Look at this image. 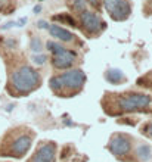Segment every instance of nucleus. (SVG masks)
<instances>
[{
	"mask_svg": "<svg viewBox=\"0 0 152 162\" xmlns=\"http://www.w3.org/2000/svg\"><path fill=\"white\" fill-rule=\"evenodd\" d=\"M151 97L148 94H140V93H133L127 96H121L118 99V109L121 112H133L143 109L151 105Z\"/></svg>",
	"mask_w": 152,
	"mask_h": 162,
	"instance_id": "obj_3",
	"label": "nucleus"
},
{
	"mask_svg": "<svg viewBox=\"0 0 152 162\" xmlns=\"http://www.w3.org/2000/svg\"><path fill=\"white\" fill-rule=\"evenodd\" d=\"M55 153H56V144L55 143H46L40 146V149L33 156V162H55Z\"/></svg>",
	"mask_w": 152,
	"mask_h": 162,
	"instance_id": "obj_9",
	"label": "nucleus"
},
{
	"mask_svg": "<svg viewBox=\"0 0 152 162\" xmlns=\"http://www.w3.org/2000/svg\"><path fill=\"white\" fill-rule=\"evenodd\" d=\"M72 7L77 14H83L86 10V0H72Z\"/></svg>",
	"mask_w": 152,
	"mask_h": 162,
	"instance_id": "obj_15",
	"label": "nucleus"
},
{
	"mask_svg": "<svg viewBox=\"0 0 152 162\" xmlns=\"http://www.w3.org/2000/svg\"><path fill=\"white\" fill-rule=\"evenodd\" d=\"M33 142V133H21L12 139L9 144V150L6 156H15V158H22L25 153L30 150Z\"/></svg>",
	"mask_w": 152,
	"mask_h": 162,
	"instance_id": "obj_4",
	"label": "nucleus"
},
{
	"mask_svg": "<svg viewBox=\"0 0 152 162\" xmlns=\"http://www.w3.org/2000/svg\"><path fill=\"white\" fill-rule=\"evenodd\" d=\"M30 47H31V50L34 53H40L42 49H43V43H42V40L39 39V37H34V39H31Z\"/></svg>",
	"mask_w": 152,
	"mask_h": 162,
	"instance_id": "obj_13",
	"label": "nucleus"
},
{
	"mask_svg": "<svg viewBox=\"0 0 152 162\" xmlns=\"http://www.w3.org/2000/svg\"><path fill=\"white\" fill-rule=\"evenodd\" d=\"M109 150L115 155V156H124L130 152V147H132V143H130V137L125 136V134H114L109 140Z\"/></svg>",
	"mask_w": 152,
	"mask_h": 162,
	"instance_id": "obj_7",
	"label": "nucleus"
},
{
	"mask_svg": "<svg viewBox=\"0 0 152 162\" xmlns=\"http://www.w3.org/2000/svg\"><path fill=\"white\" fill-rule=\"evenodd\" d=\"M146 130H148V131H146V133H148V134H151V136H152V124H149V125H148V128H146Z\"/></svg>",
	"mask_w": 152,
	"mask_h": 162,
	"instance_id": "obj_20",
	"label": "nucleus"
},
{
	"mask_svg": "<svg viewBox=\"0 0 152 162\" xmlns=\"http://www.w3.org/2000/svg\"><path fill=\"white\" fill-rule=\"evenodd\" d=\"M89 2H90L92 5H95V6H97V0H89Z\"/></svg>",
	"mask_w": 152,
	"mask_h": 162,
	"instance_id": "obj_21",
	"label": "nucleus"
},
{
	"mask_svg": "<svg viewBox=\"0 0 152 162\" xmlns=\"http://www.w3.org/2000/svg\"><path fill=\"white\" fill-rule=\"evenodd\" d=\"M37 27L47 30V28H49V24H47V21H39V22H37Z\"/></svg>",
	"mask_w": 152,
	"mask_h": 162,
	"instance_id": "obj_18",
	"label": "nucleus"
},
{
	"mask_svg": "<svg viewBox=\"0 0 152 162\" xmlns=\"http://www.w3.org/2000/svg\"><path fill=\"white\" fill-rule=\"evenodd\" d=\"M136 155H137V158L140 161L146 162L152 156V149L149 147V144H139L137 149H136Z\"/></svg>",
	"mask_w": 152,
	"mask_h": 162,
	"instance_id": "obj_11",
	"label": "nucleus"
},
{
	"mask_svg": "<svg viewBox=\"0 0 152 162\" xmlns=\"http://www.w3.org/2000/svg\"><path fill=\"white\" fill-rule=\"evenodd\" d=\"M49 33L52 34V37L61 40V41H72L74 40V34L68 31L67 28H62L59 25H49Z\"/></svg>",
	"mask_w": 152,
	"mask_h": 162,
	"instance_id": "obj_10",
	"label": "nucleus"
},
{
	"mask_svg": "<svg viewBox=\"0 0 152 162\" xmlns=\"http://www.w3.org/2000/svg\"><path fill=\"white\" fill-rule=\"evenodd\" d=\"M9 0H0V12H5L7 10V6H9Z\"/></svg>",
	"mask_w": 152,
	"mask_h": 162,
	"instance_id": "obj_17",
	"label": "nucleus"
},
{
	"mask_svg": "<svg viewBox=\"0 0 152 162\" xmlns=\"http://www.w3.org/2000/svg\"><path fill=\"white\" fill-rule=\"evenodd\" d=\"M58 77H59L61 84H62V90L68 89V90H72V92H77L86 83V74L81 69H70V71L61 74Z\"/></svg>",
	"mask_w": 152,
	"mask_h": 162,
	"instance_id": "obj_5",
	"label": "nucleus"
},
{
	"mask_svg": "<svg viewBox=\"0 0 152 162\" xmlns=\"http://www.w3.org/2000/svg\"><path fill=\"white\" fill-rule=\"evenodd\" d=\"M31 60L34 62L35 65H43L44 62H46V56H44V55H34V56L31 58Z\"/></svg>",
	"mask_w": 152,
	"mask_h": 162,
	"instance_id": "obj_16",
	"label": "nucleus"
},
{
	"mask_svg": "<svg viewBox=\"0 0 152 162\" xmlns=\"http://www.w3.org/2000/svg\"><path fill=\"white\" fill-rule=\"evenodd\" d=\"M104 6L112 19L124 21L130 15V5L127 0H104Z\"/></svg>",
	"mask_w": 152,
	"mask_h": 162,
	"instance_id": "obj_6",
	"label": "nucleus"
},
{
	"mask_svg": "<svg viewBox=\"0 0 152 162\" xmlns=\"http://www.w3.org/2000/svg\"><path fill=\"white\" fill-rule=\"evenodd\" d=\"M10 84L14 85V89L19 93H28L35 90L40 84V75L34 68L30 65H22L15 72H12L10 77Z\"/></svg>",
	"mask_w": 152,
	"mask_h": 162,
	"instance_id": "obj_1",
	"label": "nucleus"
},
{
	"mask_svg": "<svg viewBox=\"0 0 152 162\" xmlns=\"http://www.w3.org/2000/svg\"><path fill=\"white\" fill-rule=\"evenodd\" d=\"M53 21H62V22H68L71 27H77V24H75V21L70 16V15H67V14H61V15H56V16H53Z\"/></svg>",
	"mask_w": 152,
	"mask_h": 162,
	"instance_id": "obj_14",
	"label": "nucleus"
},
{
	"mask_svg": "<svg viewBox=\"0 0 152 162\" xmlns=\"http://www.w3.org/2000/svg\"><path fill=\"white\" fill-rule=\"evenodd\" d=\"M46 47L53 53L52 64L58 69H68V68H71L75 58H77V53L75 52L68 50V49H65L62 44H59L56 41H47Z\"/></svg>",
	"mask_w": 152,
	"mask_h": 162,
	"instance_id": "obj_2",
	"label": "nucleus"
},
{
	"mask_svg": "<svg viewBox=\"0 0 152 162\" xmlns=\"http://www.w3.org/2000/svg\"><path fill=\"white\" fill-rule=\"evenodd\" d=\"M40 12H42V6L37 5V6L34 7V14H40Z\"/></svg>",
	"mask_w": 152,
	"mask_h": 162,
	"instance_id": "obj_19",
	"label": "nucleus"
},
{
	"mask_svg": "<svg viewBox=\"0 0 152 162\" xmlns=\"http://www.w3.org/2000/svg\"><path fill=\"white\" fill-rule=\"evenodd\" d=\"M80 18H81V24H83L84 30L90 34L100 31V28L104 27V22L100 21V18L96 14H93V12L84 10L83 14H80Z\"/></svg>",
	"mask_w": 152,
	"mask_h": 162,
	"instance_id": "obj_8",
	"label": "nucleus"
},
{
	"mask_svg": "<svg viewBox=\"0 0 152 162\" xmlns=\"http://www.w3.org/2000/svg\"><path fill=\"white\" fill-rule=\"evenodd\" d=\"M105 77H106V80H108L109 83L117 84V83H120V81H123V80H124V74H123V71H121V69L114 68V69L106 71Z\"/></svg>",
	"mask_w": 152,
	"mask_h": 162,
	"instance_id": "obj_12",
	"label": "nucleus"
}]
</instances>
